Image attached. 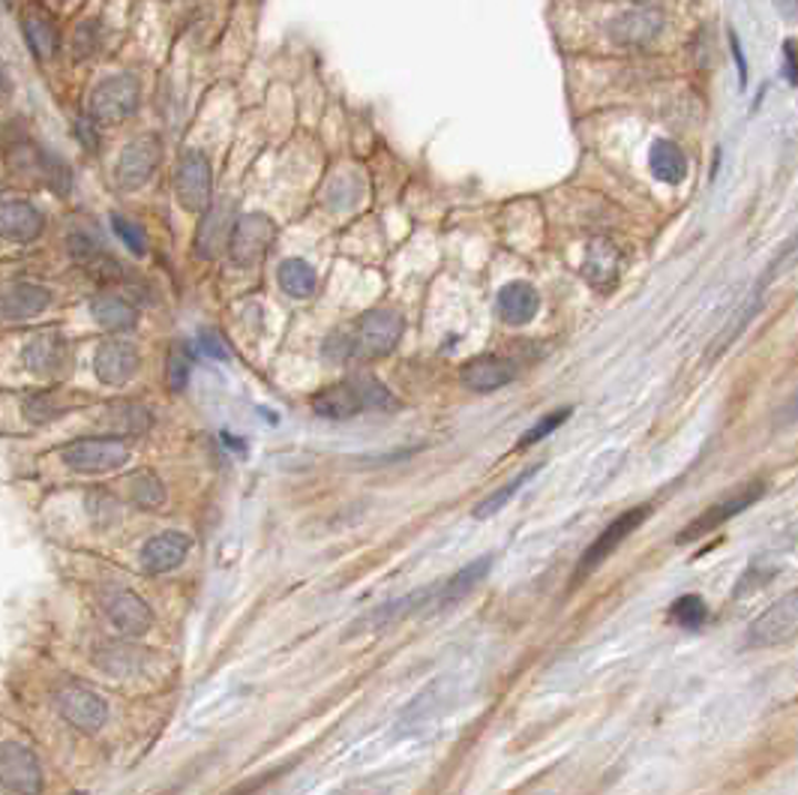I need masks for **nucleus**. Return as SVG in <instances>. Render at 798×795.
Masks as SVG:
<instances>
[{"mask_svg":"<svg viewBox=\"0 0 798 795\" xmlns=\"http://www.w3.org/2000/svg\"><path fill=\"white\" fill-rule=\"evenodd\" d=\"M403 340V319L394 310L363 312L352 333H333L324 342V358L331 363L366 361V358H384Z\"/></svg>","mask_w":798,"mask_h":795,"instance_id":"nucleus-1","label":"nucleus"},{"mask_svg":"<svg viewBox=\"0 0 798 795\" xmlns=\"http://www.w3.org/2000/svg\"><path fill=\"white\" fill-rule=\"evenodd\" d=\"M394 405V393L373 375H354L312 396V412L328 421H349L363 412H387Z\"/></svg>","mask_w":798,"mask_h":795,"instance_id":"nucleus-2","label":"nucleus"},{"mask_svg":"<svg viewBox=\"0 0 798 795\" xmlns=\"http://www.w3.org/2000/svg\"><path fill=\"white\" fill-rule=\"evenodd\" d=\"M61 460L79 475H105L129 463V444L124 438H79L63 444Z\"/></svg>","mask_w":798,"mask_h":795,"instance_id":"nucleus-3","label":"nucleus"},{"mask_svg":"<svg viewBox=\"0 0 798 795\" xmlns=\"http://www.w3.org/2000/svg\"><path fill=\"white\" fill-rule=\"evenodd\" d=\"M763 496H766V484H763V481H750V484L738 486L736 493H729V496H724L721 502H715V505H708L699 517L691 519V523L678 531L675 540H678V544H694L699 537L715 535L724 523H729V519L738 517V514H745L747 507L757 505Z\"/></svg>","mask_w":798,"mask_h":795,"instance_id":"nucleus-4","label":"nucleus"},{"mask_svg":"<svg viewBox=\"0 0 798 795\" xmlns=\"http://www.w3.org/2000/svg\"><path fill=\"white\" fill-rule=\"evenodd\" d=\"M652 517V507L649 505H640V507H631V510H624L619 517L612 519L610 526L603 528L601 535L594 537V544H591L585 553H582L580 565L573 570V582H580V579L591 577L594 570L601 568L603 561L615 553V549L622 547L624 540L636 531V528L643 526L645 519Z\"/></svg>","mask_w":798,"mask_h":795,"instance_id":"nucleus-5","label":"nucleus"},{"mask_svg":"<svg viewBox=\"0 0 798 795\" xmlns=\"http://www.w3.org/2000/svg\"><path fill=\"white\" fill-rule=\"evenodd\" d=\"M142 87L129 73L108 75L91 93V117L96 124H121L138 109Z\"/></svg>","mask_w":798,"mask_h":795,"instance_id":"nucleus-6","label":"nucleus"},{"mask_svg":"<svg viewBox=\"0 0 798 795\" xmlns=\"http://www.w3.org/2000/svg\"><path fill=\"white\" fill-rule=\"evenodd\" d=\"M45 777L42 765L28 744L3 742L0 744V786L10 795H40Z\"/></svg>","mask_w":798,"mask_h":795,"instance_id":"nucleus-7","label":"nucleus"},{"mask_svg":"<svg viewBox=\"0 0 798 795\" xmlns=\"http://www.w3.org/2000/svg\"><path fill=\"white\" fill-rule=\"evenodd\" d=\"M277 238V223L265 214H247L240 217L228 235V256L238 268H252L265 259V252Z\"/></svg>","mask_w":798,"mask_h":795,"instance_id":"nucleus-8","label":"nucleus"},{"mask_svg":"<svg viewBox=\"0 0 798 795\" xmlns=\"http://www.w3.org/2000/svg\"><path fill=\"white\" fill-rule=\"evenodd\" d=\"M798 628V595L789 591L778 603H771L750 628H747V649H775L796 637Z\"/></svg>","mask_w":798,"mask_h":795,"instance_id":"nucleus-9","label":"nucleus"},{"mask_svg":"<svg viewBox=\"0 0 798 795\" xmlns=\"http://www.w3.org/2000/svg\"><path fill=\"white\" fill-rule=\"evenodd\" d=\"M54 703H58V712H61L63 721L75 726V730H82V733H100L108 723L105 696H100L91 688H84V684H63L58 696H54Z\"/></svg>","mask_w":798,"mask_h":795,"instance_id":"nucleus-10","label":"nucleus"},{"mask_svg":"<svg viewBox=\"0 0 798 795\" xmlns=\"http://www.w3.org/2000/svg\"><path fill=\"white\" fill-rule=\"evenodd\" d=\"M210 163L201 151H187L175 172V196L189 214H205L210 202Z\"/></svg>","mask_w":798,"mask_h":795,"instance_id":"nucleus-11","label":"nucleus"},{"mask_svg":"<svg viewBox=\"0 0 798 795\" xmlns=\"http://www.w3.org/2000/svg\"><path fill=\"white\" fill-rule=\"evenodd\" d=\"M156 166H159V142L156 138H138L133 145H126L117 156V166H114V184L133 193L154 177Z\"/></svg>","mask_w":798,"mask_h":795,"instance_id":"nucleus-12","label":"nucleus"},{"mask_svg":"<svg viewBox=\"0 0 798 795\" xmlns=\"http://www.w3.org/2000/svg\"><path fill=\"white\" fill-rule=\"evenodd\" d=\"M105 616L112 621L114 630H121L124 637H145L154 628V610L142 595L129 589H117L105 600Z\"/></svg>","mask_w":798,"mask_h":795,"instance_id":"nucleus-13","label":"nucleus"},{"mask_svg":"<svg viewBox=\"0 0 798 795\" xmlns=\"http://www.w3.org/2000/svg\"><path fill=\"white\" fill-rule=\"evenodd\" d=\"M664 31V12L654 7H636L631 12H622L619 19H612L610 40L624 49H643L654 42Z\"/></svg>","mask_w":798,"mask_h":795,"instance_id":"nucleus-14","label":"nucleus"},{"mask_svg":"<svg viewBox=\"0 0 798 795\" xmlns=\"http://www.w3.org/2000/svg\"><path fill=\"white\" fill-rule=\"evenodd\" d=\"M189 549H193V540L184 531H163L147 540L142 547V570L151 574V577H163V574H172L177 570L184 561H187Z\"/></svg>","mask_w":798,"mask_h":795,"instance_id":"nucleus-15","label":"nucleus"},{"mask_svg":"<svg viewBox=\"0 0 798 795\" xmlns=\"http://www.w3.org/2000/svg\"><path fill=\"white\" fill-rule=\"evenodd\" d=\"M138 349L129 340H105L94 354L96 379L112 388H121L138 372Z\"/></svg>","mask_w":798,"mask_h":795,"instance_id":"nucleus-16","label":"nucleus"},{"mask_svg":"<svg viewBox=\"0 0 798 795\" xmlns=\"http://www.w3.org/2000/svg\"><path fill=\"white\" fill-rule=\"evenodd\" d=\"M151 654H154V651L142 649V646H135V642L112 640V642H103V646H96L94 663L105 672V675H114V679H135V675L147 672V667H151Z\"/></svg>","mask_w":798,"mask_h":795,"instance_id":"nucleus-17","label":"nucleus"},{"mask_svg":"<svg viewBox=\"0 0 798 795\" xmlns=\"http://www.w3.org/2000/svg\"><path fill=\"white\" fill-rule=\"evenodd\" d=\"M459 379L468 391L475 393L501 391L517 379V363H510L508 358H498V354H480L459 370Z\"/></svg>","mask_w":798,"mask_h":795,"instance_id":"nucleus-18","label":"nucleus"},{"mask_svg":"<svg viewBox=\"0 0 798 795\" xmlns=\"http://www.w3.org/2000/svg\"><path fill=\"white\" fill-rule=\"evenodd\" d=\"M45 228L42 210L28 198H10L0 202V235L15 244H33Z\"/></svg>","mask_w":798,"mask_h":795,"instance_id":"nucleus-19","label":"nucleus"},{"mask_svg":"<svg viewBox=\"0 0 798 795\" xmlns=\"http://www.w3.org/2000/svg\"><path fill=\"white\" fill-rule=\"evenodd\" d=\"M489 570H493V556H480L475 558L471 565H466V568L456 570L447 582L436 586V595H433V607H429V612H442L456 607L459 600L468 598V595L487 579Z\"/></svg>","mask_w":798,"mask_h":795,"instance_id":"nucleus-20","label":"nucleus"},{"mask_svg":"<svg viewBox=\"0 0 798 795\" xmlns=\"http://www.w3.org/2000/svg\"><path fill=\"white\" fill-rule=\"evenodd\" d=\"M49 307H52V291L42 289L37 282H15L0 295V316L10 321L37 319Z\"/></svg>","mask_w":798,"mask_h":795,"instance_id":"nucleus-21","label":"nucleus"},{"mask_svg":"<svg viewBox=\"0 0 798 795\" xmlns=\"http://www.w3.org/2000/svg\"><path fill=\"white\" fill-rule=\"evenodd\" d=\"M540 310V295L535 291V286L529 282H508L505 289L498 291V316L514 324V328H522L529 324Z\"/></svg>","mask_w":798,"mask_h":795,"instance_id":"nucleus-22","label":"nucleus"},{"mask_svg":"<svg viewBox=\"0 0 798 795\" xmlns=\"http://www.w3.org/2000/svg\"><path fill=\"white\" fill-rule=\"evenodd\" d=\"M21 358H24L28 370L49 375V372L61 370L63 358H66V342H63V337L58 331L33 333L28 345H24Z\"/></svg>","mask_w":798,"mask_h":795,"instance_id":"nucleus-23","label":"nucleus"},{"mask_svg":"<svg viewBox=\"0 0 798 795\" xmlns=\"http://www.w3.org/2000/svg\"><path fill=\"white\" fill-rule=\"evenodd\" d=\"M228 235H231V205L217 202L198 226V252L214 259L219 256V249L228 247Z\"/></svg>","mask_w":798,"mask_h":795,"instance_id":"nucleus-24","label":"nucleus"},{"mask_svg":"<svg viewBox=\"0 0 798 795\" xmlns=\"http://www.w3.org/2000/svg\"><path fill=\"white\" fill-rule=\"evenodd\" d=\"M91 316L105 331H129L138 321V310L133 303L121 295H112V291H103L91 300Z\"/></svg>","mask_w":798,"mask_h":795,"instance_id":"nucleus-25","label":"nucleus"},{"mask_svg":"<svg viewBox=\"0 0 798 795\" xmlns=\"http://www.w3.org/2000/svg\"><path fill=\"white\" fill-rule=\"evenodd\" d=\"M582 273L591 286H601V289L612 286L619 279V249L607 240H594L585 256V265H582Z\"/></svg>","mask_w":798,"mask_h":795,"instance_id":"nucleus-26","label":"nucleus"},{"mask_svg":"<svg viewBox=\"0 0 798 795\" xmlns=\"http://www.w3.org/2000/svg\"><path fill=\"white\" fill-rule=\"evenodd\" d=\"M649 166H652V175L664 184H682L684 175H687V159H684L682 147L675 142H654L652 151H649Z\"/></svg>","mask_w":798,"mask_h":795,"instance_id":"nucleus-27","label":"nucleus"},{"mask_svg":"<svg viewBox=\"0 0 798 795\" xmlns=\"http://www.w3.org/2000/svg\"><path fill=\"white\" fill-rule=\"evenodd\" d=\"M24 40L31 45V52L40 58V61H52L54 54L61 52V31L54 28L52 19L45 16H24Z\"/></svg>","mask_w":798,"mask_h":795,"instance_id":"nucleus-28","label":"nucleus"},{"mask_svg":"<svg viewBox=\"0 0 798 795\" xmlns=\"http://www.w3.org/2000/svg\"><path fill=\"white\" fill-rule=\"evenodd\" d=\"M280 286L289 298L303 300L315 295L319 279H315V270H312L303 259H286L280 265Z\"/></svg>","mask_w":798,"mask_h":795,"instance_id":"nucleus-29","label":"nucleus"},{"mask_svg":"<svg viewBox=\"0 0 798 795\" xmlns=\"http://www.w3.org/2000/svg\"><path fill=\"white\" fill-rule=\"evenodd\" d=\"M540 468H543V463L531 465V468H526V472H519V475L514 477V481H508V484L501 486V489H496V493H489V496L484 498V502H477V507H475V519H489V517H496L498 510H501V507H505V505H510V498L517 496L519 489H522V486L529 484L531 477L538 475Z\"/></svg>","mask_w":798,"mask_h":795,"instance_id":"nucleus-30","label":"nucleus"},{"mask_svg":"<svg viewBox=\"0 0 798 795\" xmlns=\"http://www.w3.org/2000/svg\"><path fill=\"white\" fill-rule=\"evenodd\" d=\"M108 424L124 435H142L154 424V414L142 403H114L108 409Z\"/></svg>","mask_w":798,"mask_h":795,"instance_id":"nucleus-31","label":"nucleus"},{"mask_svg":"<svg viewBox=\"0 0 798 795\" xmlns=\"http://www.w3.org/2000/svg\"><path fill=\"white\" fill-rule=\"evenodd\" d=\"M129 502L142 510H156L166 505V484L154 472H135L129 477Z\"/></svg>","mask_w":798,"mask_h":795,"instance_id":"nucleus-32","label":"nucleus"},{"mask_svg":"<svg viewBox=\"0 0 798 795\" xmlns=\"http://www.w3.org/2000/svg\"><path fill=\"white\" fill-rule=\"evenodd\" d=\"M670 621H675L684 630H699L708 621V607H705V600L699 595H684V598L673 600Z\"/></svg>","mask_w":798,"mask_h":795,"instance_id":"nucleus-33","label":"nucleus"},{"mask_svg":"<svg viewBox=\"0 0 798 795\" xmlns=\"http://www.w3.org/2000/svg\"><path fill=\"white\" fill-rule=\"evenodd\" d=\"M189 366H193V358H189L187 345H175V349L168 352V370H166L168 388L175 393H180L187 388Z\"/></svg>","mask_w":798,"mask_h":795,"instance_id":"nucleus-34","label":"nucleus"},{"mask_svg":"<svg viewBox=\"0 0 798 795\" xmlns=\"http://www.w3.org/2000/svg\"><path fill=\"white\" fill-rule=\"evenodd\" d=\"M568 417H570V409H556V412L543 414L538 424L531 426L529 433L519 438V447H531V444H538L540 438H547V435L556 433V430H559V426L564 424Z\"/></svg>","mask_w":798,"mask_h":795,"instance_id":"nucleus-35","label":"nucleus"},{"mask_svg":"<svg viewBox=\"0 0 798 795\" xmlns=\"http://www.w3.org/2000/svg\"><path fill=\"white\" fill-rule=\"evenodd\" d=\"M112 228H114V235L124 240L126 247L133 249L135 256H145L147 240H145V231H142V226H135L133 219H126V217H121V214H114Z\"/></svg>","mask_w":798,"mask_h":795,"instance_id":"nucleus-36","label":"nucleus"},{"mask_svg":"<svg viewBox=\"0 0 798 795\" xmlns=\"http://www.w3.org/2000/svg\"><path fill=\"white\" fill-rule=\"evenodd\" d=\"M24 412L31 417L33 424H49L54 417H61V403L54 400L52 393H37L24 403Z\"/></svg>","mask_w":798,"mask_h":795,"instance_id":"nucleus-37","label":"nucleus"},{"mask_svg":"<svg viewBox=\"0 0 798 795\" xmlns=\"http://www.w3.org/2000/svg\"><path fill=\"white\" fill-rule=\"evenodd\" d=\"M280 775H282V768H277V772H261V775L249 777V781H243V784H238L235 789H228V793H222V795H256L259 789H265L270 781H277Z\"/></svg>","mask_w":798,"mask_h":795,"instance_id":"nucleus-38","label":"nucleus"},{"mask_svg":"<svg viewBox=\"0 0 798 795\" xmlns=\"http://www.w3.org/2000/svg\"><path fill=\"white\" fill-rule=\"evenodd\" d=\"M198 345H201V352L208 354V358H217V361H228V345L219 340V333L214 331H205L198 337Z\"/></svg>","mask_w":798,"mask_h":795,"instance_id":"nucleus-39","label":"nucleus"},{"mask_svg":"<svg viewBox=\"0 0 798 795\" xmlns=\"http://www.w3.org/2000/svg\"><path fill=\"white\" fill-rule=\"evenodd\" d=\"M87 510H91V517L96 519L117 510V505H114V498L108 496V493H91V496H87Z\"/></svg>","mask_w":798,"mask_h":795,"instance_id":"nucleus-40","label":"nucleus"},{"mask_svg":"<svg viewBox=\"0 0 798 795\" xmlns=\"http://www.w3.org/2000/svg\"><path fill=\"white\" fill-rule=\"evenodd\" d=\"M784 73H787L789 84L798 82V73H796V42L787 40L784 42Z\"/></svg>","mask_w":798,"mask_h":795,"instance_id":"nucleus-41","label":"nucleus"},{"mask_svg":"<svg viewBox=\"0 0 798 795\" xmlns=\"http://www.w3.org/2000/svg\"><path fill=\"white\" fill-rule=\"evenodd\" d=\"M750 570L757 574V589H759V586H766L768 579H771V577H775V574H778V570H775V568L763 570V561H757V565H750ZM742 579H750V577H742ZM745 591H750V582H742V586H738L736 595H745Z\"/></svg>","mask_w":798,"mask_h":795,"instance_id":"nucleus-42","label":"nucleus"},{"mask_svg":"<svg viewBox=\"0 0 798 795\" xmlns=\"http://www.w3.org/2000/svg\"><path fill=\"white\" fill-rule=\"evenodd\" d=\"M729 49H733V54H736V63H738V79H742V84H747V61H745V52H742V42H738V37L733 31H729Z\"/></svg>","mask_w":798,"mask_h":795,"instance_id":"nucleus-43","label":"nucleus"},{"mask_svg":"<svg viewBox=\"0 0 798 795\" xmlns=\"http://www.w3.org/2000/svg\"><path fill=\"white\" fill-rule=\"evenodd\" d=\"M633 3H636V7H649L652 0H633Z\"/></svg>","mask_w":798,"mask_h":795,"instance_id":"nucleus-44","label":"nucleus"},{"mask_svg":"<svg viewBox=\"0 0 798 795\" xmlns=\"http://www.w3.org/2000/svg\"><path fill=\"white\" fill-rule=\"evenodd\" d=\"M3 87H7V82H3V79H0V93H3Z\"/></svg>","mask_w":798,"mask_h":795,"instance_id":"nucleus-45","label":"nucleus"},{"mask_svg":"<svg viewBox=\"0 0 798 795\" xmlns=\"http://www.w3.org/2000/svg\"><path fill=\"white\" fill-rule=\"evenodd\" d=\"M70 795H84V793H70Z\"/></svg>","mask_w":798,"mask_h":795,"instance_id":"nucleus-46","label":"nucleus"}]
</instances>
